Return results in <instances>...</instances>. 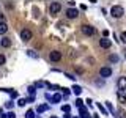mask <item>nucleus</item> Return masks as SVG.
Wrapping results in <instances>:
<instances>
[{"instance_id": "nucleus-12", "label": "nucleus", "mask_w": 126, "mask_h": 118, "mask_svg": "<svg viewBox=\"0 0 126 118\" xmlns=\"http://www.w3.org/2000/svg\"><path fill=\"white\" fill-rule=\"evenodd\" d=\"M8 31V25L5 22H0V35H5Z\"/></svg>"}, {"instance_id": "nucleus-16", "label": "nucleus", "mask_w": 126, "mask_h": 118, "mask_svg": "<svg viewBox=\"0 0 126 118\" xmlns=\"http://www.w3.org/2000/svg\"><path fill=\"white\" fill-rule=\"evenodd\" d=\"M25 118H35V112L33 110H27V113H25Z\"/></svg>"}, {"instance_id": "nucleus-8", "label": "nucleus", "mask_w": 126, "mask_h": 118, "mask_svg": "<svg viewBox=\"0 0 126 118\" xmlns=\"http://www.w3.org/2000/svg\"><path fill=\"white\" fill-rule=\"evenodd\" d=\"M118 91H121V93H123V91H126V77L125 76H121L120 79H118Z\"/></svg>"}, {"instance_id": "nucleus-13", "label": "nucleus", "mask_w": 126, "mask_h": 118, "mask_svg": "<svg viewBox=\"0 0 126 118\" xmlns=\"http://www.w3.org/2000/svg\"><path fill=\"white\" fill-rule=\"evenodd\" d=\"M50 99H52V102H60V101H62V94H60V93H57V94H54Z\"/></svg>"}, {"instance_id": "nucleus-29", "label": "nucleus", "mask_w": 126, "mask_h": 118, "mask_svg": "<svg viewBox=\"0 0 126 118\" xmlns=\"http://www.w3.org/2000/svg\"><path fill=\"white\" fill-rule=\"evenodd\" d=\"M0 22H5V16H3L2 13H0Z\"/></svg>"}, {"instance_id": "nucleus-6", "label": "nucleus", "mask_w": 126, "mask_h": 118, "mask_svg": "<svg viewBox=\"0 0 126 118\" xmlns=\"http://www.w3.org/2000/svg\"><path fill=\"white\" fill-rule=\"evenodd\" d=\"M99 76L101 77H110L112 76V68H109V66H102L99 69Z\"/></svg>"}, {"instance_id": "nucleus-19", "label": "nucleus", "mask_w": 126, "mask_h": 118, "mask_svg": "<svg viewBox=\"0 0 126 118\" xmlns=\"http://www.w3.org/2000/svg\"><path fill=\"white\" fill-rule=\"evenodd\" d=\"M106 107H107V110L110 113H113V107H112V104H110V102H106Z\"/></svg>"}, {"instance_id": "nucleus-32", "label": "nucleus", "mask_w": 126, "mask_h": 118, "mask_svg": "<svg viewBox=\"0 0 126 118\" xmlns=\"http://www.w3.org/2000/svg\"><path fill=\"white\" fill-rule=\"evenodd\" d=\"M93 118H99V117H98V115H94V117H93Z\"/></svg>"}, {"instance_id": "nucleus-1", "label": "nucleus", "mask_w": 126, "mask_h": 118, "mask_svg": "<svg viewBox=\"0 0 126 118\" xmlns=\"http://www.w3.org/2000/svg\"><path fill=\"white\" fill-rule=\"evenodd\" d=\"M123 14H125V10H123V6H120V5H113L112 8H110V16H112V17H115V19H120Z\"/></svg>"}, {"instance_id": "nucleus-11", "label": "nucleus", "mask_w": 126, "mask_h": 118, "mask_svg": "<svg viewBox=\"0 0 126 118\" xmlns=\"http://www.w3.org/2000/svg\"><path fill=\"white\" fill-rule=\"evenodd\" d=\"M117 98H118V102H121V104H125V102H126V94L125 93L118 91L117 93Z\"/></svg>"}, {"instance_id": "nucleus-22", "label": "nucleus", "mask_w": 126, "mask_h": 118, "mask_svg": "<svg viewBox=\"0 0 126 118\" xmlns=\"http://www.w3.org/2000/svg\"><path fill=\"white\" fill-rule=\"evenodd\" d=\"M76 105H77L79 109H80V107H84V105H82V99H76Z\"/></svg>"}, {"instance_id": "nucleus-26", "label": "nucleus", "mask_w": 126, "mask_h": 118, "mask_svg": "<svg viewBox=\"0 0 126 118\" xmlns=\"http://www.w3.org/2000/svg\"><path fill=\"white\" fill-rule=\"evenodd\" d=\"M5 60H6L5 55H0V65H3V63H5Z\"/></svg>"}, {"instance_id": "nucleus-33", "label": "nucleus", "mask_w": 126, "mask_h": 118, "mask_svg": "<svg viewBox=\"0 0 126 118\" xmlns=\"http://www.w3.org/2000/svg\"><path fill=\"white\" fill-rule=\"evenodd\" d=\"M125 58H126V52H125Z\"/></svg>"}, {"instance_id": "nucleus-15", "label": "nucleus", "mask_w": 126, "mask_h": 118, "mask_svg": "<svg viewBox=\"0 0 126 118\" xmlns=\"http://www.w3.org/2000/svg\"><path fill=\"white\" fill-rule=\"evenodd\" d=\"M71 90H73L76 94H80V93H82V88H80L79 85H73V88H71Z\"/></svg>"}, {"instance_id": "nucleus-20", "label": "nucleus", "mask_w": 126, "mask_h": 118, "mask_svg": "<svg viewBox=\"0 0 126 118\" xmlns=\"http://www.w3.org/2000/svg\"><path fill=\"white\" fill-rule=\"evenodd\" d=\"M25 102H27L25 99H19L17 101V105H19V107H22V105H25Z\"/></svg>"}, {"instance_id": "nucleus-21", "label": "nucleus", "mask_w": 126, "mask_h": 118, "mask_svg": "<svg viewBox=\"0 0 126 118\" xmlns=\"http://www.w3.org/2000/svg\"><path fill=\"white\" fill-rule=\"evenodd\" d=\"M96 105H98V109L101 110V113H106V109H104V107H102V105H101V102H98Z\"/></svg>"}, {"instance_id": "nucleus-9", "label": "nucleus", "mask_w": 126, "mask_h": 118, "mask_svg": "<svg viewBox=\"0 0 126 118\" xmlns=\"http://www.w3.org/2000/svg\"><path fill=\"white\" fill-rule=\"evenodd\" d=\"M99 46L102 47V49H109V47L112 46V41H110V39H107V38H101V39H99Z\"/></svg>"}, {"instance_id": "nucleus-27", "label": "nucleus", "mask_w": 126, "mask_h": 118, "mask_svg": "<svg viewBox=\"0 0 126 118\" xmlns=\"http://www.w3.org/2000/svg\"><path fill=\"white\" fill-rule=\"evenodd\" d=\"M118 113H120V115H118V117H121V118H125V110H118Z\"/></svg>"}, {"instance_id": "nucleus-10", "label": "nucleus", "mask_w": 126, "mask_h": 118, "mask_svg": "<svg viewBox=\"0 0 126 118\" xmlns=\"http://www.w3.org/2000/svg\"><path fill=\"white\" fill-rule=\"evenodd\" d=\"M0 46H2V47H10V46H11V39H10V38H2Z\"/></svg>"}, {"instance_id": "nucleus-24", "label": "nucleus", "mask_w": 126, "mask_h": 118, "mask_svg": "<svg viewBox=\"0 0 126 118\" xmlns=\"http://www.w3.org/2000/svg\"><path fill=\"white\" fill-rule=\"evenodd\" d=\"M62 110H63V112H66V113H68V112H69V105H68V104H66V105H63V107H62Z\"/></svg>"}, {"instance_id": "nucleus-30", "label": "nucleus", "mask_w": 126, "mask_h": 118, "mask_svg": "<svg viewBox=\"0 0 126 118\" xmlns=\"http://www.w3.org/2000/svg\"><path fill=\"white\" fill-rule=\"evenodd\" d=\"M66 77H68V79H71V80H74V79H76L74 76H71V74H66Z\"/></svg>"}, {"instance_id": "nucleus-23", "label": "nucleus", "mask_w": 126, "mask_h": 118, "mask_svg": "<svg viewBox=\"0 0 126 118\" xmlns=\"http://www.w3.org/2000/svg\"><path fill=\"white\" fill-rule=\"evenodd\" d=\"M6 118H16V113H14V112H10V113H6Z\"/></svg>"}, {"instance_id": "nucleus-28", "label": "nucleus", "mask_w": 126, "mask_h": 118, "mask_svg": "<svg viewBox=\"0 0 126 118\" xmlns=\"http://www.w3.org/2000/svg\"><path fill=\"white\" fill-rule=\"evenodd\" d=\"M29 55H30V57H36V54H35L33 50H29Z\"/></svg>"}, {"instance_id": "nucleus-2", "label": "nucleus", "mask_w": 126, "mask_h": 118, "mask_svg": "<svg viewBox=\"0 0 126 118\" xmlns=\"http://www.w3.org/2000/svg\"><path fill=\"white\" fill-rule=\"evenodd\" d=\"M60 10H62V3L60 2H52V3H50V6H49L50 14H58Z\"/></svg>"}, {"instance_id": "nucleus-3", "label": "nucleus", "mask_w": 126, "mask_h": 118, "mask_svg": "<svg viewBox=\"0 0 126 118\" xmlns=\"http://www.w3.org/2000/svg\"><path fill=\"white\" fill-rule=\"evenodd\" d=\"M80 30H82V33L87 35V36H92V35H94V29L92 25H88V24H84V25L80 27Z\"/></svg>"}, {"instance_id": "nucleus-4", "label": "nucleus", "mask_w": 126, "mask_h": 118, "mask_svg": "<svg viewBox=\"0 0 126 118\" xmlns=\"http://www.w3.org/2000/svg\"><path fill=\"white\" fill-rule=\"evenodd\" d=\"M32 36H33V35H32V31L29 30V29H22L21 30V39H22V41H30V39H32Z\"/></svg>"}, {"instance_id": "nucleus-14", "label": "nucleus", "mask_w": 126, "mask_h": 118, "mask_svg": "<svg viewBox=\"0 0 126 118\" xmlns=\"http://www.w3.org/2000/svg\"><path fill=\"white\" fill-rule=\"evenodd\" d=\"M47 109H49V107H47L46 104H41V105H38V109H36V110H38V113H43V112H46Z\"/></svg>"}, {"instance_id": "nucleus-25", "label": "nucleus", "mask_w": 126, "mask_h": 118, "mask_svg": "<svg viewBox=\"0 0 126 118\" xmlns=\"http://www.w3.org/2000/svg\"><path fill=\"white\" fill-rule=\"evenodd\" d=\"M29 93L32 94V96H35V87H30V88H29Z\"/></svg>"}, {"instance_id": "nucleus-18", "label": "nucleus", "mask_w": 126, "mask_h": 118, "mask_svg": "<svg viewBox=\"0 0 126 118\" xmlns=\"http://www.w3.org/2000/svg\"><path fill=\"white\" fill-rule=\"evenodd\" d=\"M120 39H121V43H125V44H126V30L120 35Z\"/></svg>"}, {"instance_id": "nucleus-5", "label": "nucleus", "mask_w": 126, "mask_h": 118, "mask_svg": "<svg viewBox=\"0 0 126 118\" xmlns=\"http://www.w3.org/2000/svg\"><path fill=\"white\" fill-rule=\"evenodd\" d=\"M49 58H50V61H60L62 60V52L60 50H52V52L49 54Z\"/></svg>"}, {"instance_id": "nucleus-7", "label": "nucleus", "mask_w": 126, "mask_h": 118, "mask_svg": "<svg viewBox=\"0 0 126 118\" xmlns=\"http://www.w3.org/2000/svg\"><path fill=\"white\" fill-rule=\"evenodd\" d=\"M77 16H79V11L76 8H68V10H66V17L68 19H76Z\"/></svg>"}, {"instance_id": "nucleus-31", "label": "nucleus", "mask_w": 126, "mask_h": 118, "mask_svg": "<svg viewBox=\"0 0 126 118\" xmlns=\"http://www.w3.org/2000/svg\"><path fill=\"white\" fill-rule=\"evenodd\" d=\"M82 118H90V115H87V113H85V115H82Z\"/></svg>"}, {"instance_id": "nucleus-17", "label": "nucleus", "mask_w": 126, "mask_h": 118, "mask_svg": "<svg viewBox=\"0 0 126 118\" xmlns=\"http://www.w3.org/2000/svg\"><path fill=\"white\" fill-rule=\"evenodd\" d=\"M109 61L117 63V61H118V57H117V55H109Z\"/></svg>"}]
</instances>
